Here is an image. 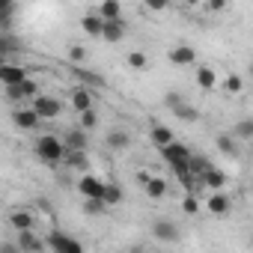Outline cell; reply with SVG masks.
I'll return each mask as SVG.
<instances>
[{"label":"cell","mask_w":253,"mask_h":253,"mask_svg":"<svg viewBox=\"0 0 253 253\" xmlns=\"http://www.w3.org/2000/svg\"><path fill=\"white\" fill-rule=\"evenodd\" d=\"M45 247H48L51 253H86L78 238H72V235H66V232H60V229H51V232L45 235Z\"/></svg>","instance_id":"obj_2"},{"label":"cell","mask_w":253,"mask_h":253,"mask_svg":"<svg viewBox=\"0 0 253 253\" xmlns=\"http://www.w3.org/2000/svg\"><path fill=\"white\" fill-rule=\"evenodd\" d=\"M244 89V81H241V75H229L226 81H223V92L226 95H238Z\"/></svg>","instance_id":"obj_32"},{"label":"cell","mask_w":253,"mask_h":253,"mask_svg":"<svg viewBox=\"0 0 253 253\" xmlns=\"http://www.w3.org/2000/svg\"><path fill=\"white\" fill-rule=\"evenodd\" d=\"M30 78V69L18 66V63H0V84L3 86H18Z\"/></svg>","instance_id":"obj_4"},{"label":"cell","mask_w":253,"mask_h":253,"mask_svg":"<svg viewBox=\"0 0 253 253\" xmlns=\"http://www.w3.org/2000/svg\"><path fill=\"white\" fill-rule=\"evenodd\" d=\"M167 191H170V188H167V182H164L161 176H152V179L143 185V194H146L149 200H164V197H167Z\"/></svg>","instance_id":"obj_22"},{"label":"cell","mask_w":253,"mask_h":253,"mask_svg":"<svg viewBox=\"0 0 253 253\" xmlns=\"http://www.w3.org/2000/svg\"><path fill=\"white\" fill-rule=\"evenodd\" d=\"M78 191L84 200H101V191H104V179L92 176V173H84L81 182H78Z\"/></svg>","instance_id":"obj_6"},{"label":"cell","mask_w":253,"mask_h":253,"mask_svg":"<svg viewBox=\"0 0 253 253\" xmlns=\"http://www.w3.org/2000/svg\"><path fill=\"white\" fill-rule=\"evenodd\" d=\"M214 84H217L214 69H211V66H200V69H197V86H203V89H214Z\"/></svg>","instance_id":"obj_30"},{"label":"cell","mask_w":253,"mask_h":253,"mask_svg":"<svg viewBox=\"0 0 253 253\" xmlns=\"http://www.w3.org/2000/svg\"><path fill=\"white\" fill-rule=\"evenodd\" d=\"M15 12H18V3H12V0H0V33H12Z\"/></svg>","instance_id":"obj_21"},{"label":"cell","mask_w":253,"mask_h":253,"mask_svg":"<svg viewBox=\"0 0 253 253\" xmlns=\"http://www.w3.org/2000/svg\"><path fill=\"white\" fill-rule=\"evenodd\" d=\"M24 51V39L12 30V33H0V60H6V57H15Z\"/></svg>","instance_id":"obj_9"},{"label":"cell","mask_w":253,"mask_h":253,"mask_svg":"<svg viewBox=\"0 0 253 253\" xmlns=\"http://www.w3.org/2000/svg\"><path fill=\"white\" fill-rule=\"evenodd\" d=\"M104 143H107V149H113V152H125V149L134 143V137H131V131H125V128H110L107 137H104Z\"/></svg>","instance_id":"obj_11"},{"label":"cell","mask_w":253,"mask_h":253,"mask_svg":"<svg viewBox=\"0 0 253 253\" xmlns=\"http://www.w3.org/2000/svg\"><path fill=\"white\" fill-rule=\"evenodd\" d=\"M146 9H149V12H164V9H167V0H149Z\"/></svg>","instance_id":"obj_39"},{"label":"cell","mask_w":253,"mask_h":253,"mask_svg":"<svg viewBox=\"0 0 253 253\" xmlns=\"http://www.w3.org/2000/svg\"><path fill=\"white\" fill-rule=\"evenodd\" d=\"M191 155H194V152H191L185 143H179V140H173V143H167V146L161 149V158H164L170 167H173V164H182V161H188Z\"/></svg>","instance_id":"obj_12"},{"label":"cell","mask_w":253,"mask_h":253,"mask_svg":"<svg viewBox=\"0 0 253 253\" xmlns=\"http://www.w3.org/2000/svg\"><path fill=\"white\" fill-rule=\"evenodd\" d=\"M72 75H75V78L81 81V86H86V89H101V86H104V78L95 75V72H89L86 66H75Z\"/></svg>","instance_id":"obj_18"},{"label":"cell","mask_w":253,"mask_h":253,"mask_svg":"<svg viewBox=\"0 0 253 253\" xmlns=\"http://www.w3.org/2000/svg\"><path fill=\"white\" fill-rule=\"evenodd\" d=\"M179 101H185V98H182L179 92H167V95H164V104H167V107H176Z\"/></svg>","instance_id":"obj_40"},{"label":"cell","mask_w":253,"mask_h":253,"mask_svg":"<svg viewBox=\"0 0 253 253\" xmlns=\"http://www.w3.org/2000/svg\"><path fill=\"white\" fill-rule=\"evenodd\" d=\"M60 140L66 146V152H86V143H89V137H86L84 128H69V131H63Z\"/></svg>","instance_id":"obj_7"},{"label":"cell","mask_w":253,"mask_h":253,"mask_svg":"<svg viewBox=\"0 0 253 253\" xmlns=\"http://www.w3.org/2000/svg\"><path fill=\"white\" fill-rule=\"evenodd\" d=\"M167 60H170L173 66H194V63H197V51H194L191 45H176V48L167 51Z\"/></svg>","instance_id":"obj_15"},{"label":"cell","mask_w":253,"mask_h":253,"mask_svg":"<svg viewBox=\"0 0 253 253\" xmlns=\"http://www.w3.org/2000/svg\"><path fill=\"white\" fill-rule=\"evenodd\" d=\"M125 30H128L125 18H119V21H104V27H101V39L110 42V45H116V42L125 39Z\"/></svg>","instance_id":"obj_16"},{"label":"cell","mask_w":253,"mask_h":253,"mask_svg":"<svg viewBox=\"0 0 253 253\" xmlns=\"http://www.w3.org/2000/svg\"><path fill=\"white\" fill-rule=\"evenodd\" d=\"M232 140H241V143H247V140H253V119H238L235 122V128H232V134H229Z\"/></svg>","instance_id":"obj_28"},{"label":"cell","mask_w":253,"mask_h":253,"mask_svg":"<svg viewBox=\"0 0 253 253\" xmlns=\"http://www.w3.org/2000/svg\"><path fill=\"white\" fill-rule=\"evenodd\" d=\"M63 164H66V167H72V170L89 173V155H86V152H66Z\"/></svg>","instance_id":"obj_27"},{"label":"cell","mask_w":253,"mask_h":253,"mask_svg":"<svg viewBox=\"0 0 253 253\" xmlns=\"http://www.w3.org/2000/svg\"><path fill=\"white\" fill-rule=\"evenodd\" d=\"M146 63H149V60H146V54H143V51H131V54H128V66H131V69L143 72V69H146Z\"/></svg>","instance_id":"obj_36"},{"label":"cell","mask_w":253,"mask_h":253,"mask_svg":"<svg viewBox=\"0 0 253 253\" xmlns=\"http://www.w3.org/2000/svg\"><path fill=\"white\" fill-rule=\"evenodd\" d=\"M84 211L92 214V217H98V214H104V203L101 200H84Z\"/></svg>","instance_id":"obj_37"},{"label":"cell","mask_w":253,"mask_h":253,"mask_svg":"<svg viewBox=\"0 0 253 253\" xmlns=\"http://www.w3.org/2000/svg\"><path fill=\"white\" fill-rule=\"evenodd\" d=\"M18 89H21V98H36V95H42V89H39V84H36L33 78H27L24 84H18Z\"/></svg>","instance_id":"obj_35"},{"label":"cell","mask_w":253,"mask_h":253,"mask_svg":"<svg viewBox=\"0 0 253 253\" xmlns=\"http://www.w3.org/2000/svg\"><path fill=\"white\" fill-rule=\"evenodd\" d=\"M95 125H98V113H95V107H92V110H86V113H81V125H78V128H84V131L89 134Z\"/></svg>","instance_id":"obj_33"},{"label":"cell","mask_w":253,"mask_h":253,"mask_svg":"<svg viewBox=\"0 0 253 253\" xmlns=\"http://www.w3.org/2000/svg\"><path fill=\"white\" fill-rule=\"evenodd\" d=\"M0 253H21L15 241H0Z\"/></svg>","instance_id":"obj_41"},{"label":"cell","mask_w":253,"mask_h":253,"mask_svg":"<svg viewBox=\"0 0 253 253\" xmlns=\"http://www.w3.org/2000/svg\"><path fill=\"white\" fill-rule=\"evenodd\" d=\"M95 15H98L101 21H119V18H122V6L116 3V0H104V3L95 9Z\"/></svg>","instance_id":"obj_24"},{"label":"cell","mask_w":253,"mask_h":253,"mask_svg":"<svg viewBox=\"0 0 253 253\" xmlns=\"http://www.w3.org/2000/svg\"><path fill=\"white\" fill-rule=\"evenodd\" d=\"M200 185L209 188V191H223V185H226V173L217 170V167H209V170L200 176Z\"/></svg>","instance_id":"obj_19"},{"label":"cell","mask_w":253,"mask_h":253,"mask_svg":"<svg viewBox=\"0 0 253 253\" xmlns=\"http://www.w3.org/2000/svg\"><path fill=\"white\" fill-rule=\"evenodd\" d=\"M149 140H152L158 149H164V146H167V143H173L176 137H173V131L167 128V125H158V122H155V125H152V131H149Z\"/></svg>","instance_id":"obj_23"},{"label":"cell","mask_w":253,"mask_h":253,"mask_svg":"<svg viewBox=\"0 0 253 253\" xmlns=\"http://www.w3.org/2000/svg\"><path fill=\"white\" fill-rule=\"evenodd\" d=\"M33 155H36L39 161L57 167V164H63V158H66V146H63V140H60L57 134H39L36 143H33Z\"/></svg>","instance_id":"obj_1"},{"label":"cell","mask_w":253,"mask_h":253,"mask_svg":"<svg viewBox=\"0 0 253 253\" xmlns=\"http://www.w3.org/2000/svg\"><path fill=\"white\" fill-rule=\"evenodd\" d=\"M182 209H185V214H197V211H200V203H197V197H194V194H188V197L182 200Z\"/></svg>","instance_id":"obj_38"},{"label":"cell","mask_w":253,"mask_h":253,"mask_svg":"<svg viewBox=\"0 0 253 253\" xmlns=\"http://www.w3.org/2000/svg\"><path fill=\"white\" fill-rule=\"evenodd\" d=\"M209 167H214V164H211L209 158H203V155H191V158H188V173H191L194 179H200Z\"/></svg>","instance_id":"obj_31"},{"label":"cell","mask_w":253,"mask_h":253,"mask_svg":"<svg viewBox=\"0 0 253 253\" xmlns=\"http://www.w3.org/2000/svg\"><path fill=\"white\" fill-rule=\"evenodd\" d=\"M214 146H217V152H220V155H226V158H238V143H235L226 131L214 137Z\"/></svg>","instance_id":"obj_26"},{"label":"cell","mask_w":253,"mask_h":253,"mask_svg":"<svg viewBox=\"0 0 253 253\" xmlns=\"http://www.w3.org/2000/svg\"><path fill=\"white\" fill-rule=\"evenodd\" d=\"M206 209H209V214H214V217H226V214L232 211V200H229V194L214 191V194L206 200Z\"/></svg>","instance_id":"obj_8"},{"label":"cell","mask_w":253,"mask_h":253,"mask_svg":"<svg viewBox=\"0 0 253 253\" xmlns=\"http://www.w3.org/2000/svg\"><path fill=\"white\" fill-rule=\"evenodd\" d=\"M15 244L21 253H45V238L36 235V229H27V232H15Z\"/></svg>","instance_id":"obj_5"},{"label":"cell","mask_w":253,"mask_h":253,"mask_svg":"<svg viewBox=\"0 0 253 253\" xmlns=\"http://www.w3.org/2000/svg\"><path fill=\"white\" fill-rule=\"evenodd\" d=\"M81 27H84V33H86V36H95V39H101V27H104V21H101L95 12H86V15L81 18Z\"/></svg>","instance_id":"obj_25"},{"label":"cell","mask_w":253,"mask_h":253,"mask_svg":"<svg viewBox=\"0 0 253 253\" xmlns=\"http://www.w3.org/2000/svg\"><path fill=\"white\" fill-rule=\"evenodd\" d=\"M9 226L15 232H27V229H36V214L27 211V209H12L9 211Z\"/></svg>","instance_id":"obj_13"},{"label":"cell","mask_w":253,"mask_h":253,"mask_svg":"<svg viewBox=\"0 0 253 253\" xmlns=\"http://www.w3.org/2000/svg\"><path fill=\"white\" fill-rule=\"evenodd\" d=\"M149 179H152V176H149V173H137V182H140V185H146V182H149Z\"/></svg>","instance_id":"obj_43"},{"label":"cell","mask_w":253,"mask_h":253,"mask_svg":"<svg viewBox=\"0 0 253 253\" xmlns=\"http://www.w3.org/2000/svg\"><path fill=\"white\" fill-rule=\"evenodd\" d=\"M170 110H173V116L182 119V122H197V119H200V110H197L194 104H188V101H179V104L170 107Z\"/></svg>","instance_id":"obj_29"},{"label":"cell","mask_w":253,"mask_h":253,"mask_svg":"<svg viewBox=\"0 0 253 253\" xmlns=\"http://www.w3.org/2000/svg\"><path fill=\"white\" fill-rule=\"evenodd\" d=\"M152 235L158 238V241H167V244H173V241H179V226L173 223V220H152Z\"/></svg>","instance_id":"obj_14"},{"label":"cell","mask_w":253,"mask_h":253,"mask_svg":"<svg viewBox=\"0 0 253 253\" xmlns=\"http://www.w3.org/2000/svg\"><path fill=\"white\" fill-rule=\"evenodd\" d=\"M206 9H211V12H220V9H226V0H211V3H209Z\"/></svg>","instance_id":"obj_42"},{"label":"cell","mask_w":253,"mask_h":253,"mask_svg":"<svg viewBox=\"0 0 253 253\" xmlns=\"http://www.w3.org/2000/svg\"><path fill=\"white\" fill-rule=\"evenodd\" d=\"M122 197H125V191H122V185H119V182H104V191H101V203H104V209L119 206V203H122Z\"/></svg>","instance_id":"obj_20"},{"label":"cell","mask_w":253,"mask_h":253,"mask_svg":"<svg viewBox=\"0 0 253 253\" xmlns=\"http://www.w3.org/2000/svg\"><path fill=\"white\" fill-rule=\"evenodd\" d=\"M9 119H12L15 128H21V131H33V128H39V116H36L30 107H15Z\"/></svg>","instance_id":"obj_10"},{"label":"cell","mask_w":253,"mask_h":253,"mask_svg":"<svg viewBox=\"0 0 253 253\" xmlns=\"http://www.w3.org/2000/svg\"><path fill=\"white\" fill-rule=\"evenodd\" d=\"M30 110L39 116V122H48V119H57L63 113V101L54 98V95H36L33 104H30Z\"/></svg>","instance_id":"obj_3"},{"label":"cell","mask_w":253,"mask_h":253,"mask_svg":"<svg viewBox=\"0 0 253 253\" xmlns=\"http://www.w3.org/2000/svg\"><path fill=\"white\" fill-rule=\"evenodd\" d=\"M92 104H95V95H92V89H86V86H75V89H72V107H75L78 113H86V110H92Z\"/></svg>","instance_id":"obj_17"},{"label":"cell","mask_w":253,"mask_h":253,"mask_svg":"<svg viewBox=\"0 0 253 253\" xmlns=\"http://www.w3.org/2000/svg\"><path fill=\"white\" fill-rule=\"evenodd\" d=\"M69 60H72L75 66H84V63L89 60V51H86L84 45H72V48H69Z\"/></svg>","instance_id":"obj_34"}]
</instances>
